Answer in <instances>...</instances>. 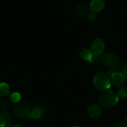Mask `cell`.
<instances>
[{
  "instance_id": "obj_17",
  "label": "cell",
  "mask_w": 127,
  "mask_h": 127,
  "mask_svg": "<svg viewBox=\"0 0 127 127\" xmlns=\"http://www.w3.org/2000/svg\"><path fill=\"white\" fill-rule=\"evenodd\" d=\"M87 19H88V20H89L91 22L95 21L96 19V14H95V13L93 12V11L89 13L88 15H87Z\"/></svg>"
},
{
  "instance_id": "obj_6",
  "label": "cell",
  "mask_w": 127,
  "mask_h": 127,
  "mask_svg": "<svg viewBox=\"0 0 127 127\" xmlns=\"http://www.w3.org/2000/svg\"><path fill=\"white\" fill-rule=\"evenodd\" d=\"M111 80V83H112L116 87H121L125 83V77L121 72L115 71L109 77Z\"/></svg>"
},
{
  "instance_id": "obj_10",
  "label": "cell",
  "mask_w": 127,
  "mask_h": 127,
  "mask_svg": "<svg viewBox=\"0 0 127 127\" xmlns=\"http://www.w3.org/2000/svg\"><path fill=\"white\" fill-rule=\"evenodd\" d=\"M45 115V109L41 106H37L31 111V117L33 119H41Z\"/></svg>"
},
{
  "instance_id": "obj_4",
  "label": "cell",
  "mask_w": 127,
  "mask_h": 127,
  "mask_svg": "<svg viewBox=\"0 0 127 127\" xmlns=\"http://www.w3.org/2000/svg\"><path fill=\"white\" fill-rule=\"evenodd\" d=\"M15 114L20 118H31V110L30 106L25 102L19 103L15 108Z\"/></svg>"
},
{
  "instance_id": "obj_21",
  "label": "cell",
  "mask_w": 127,
  "mask_h": 127,
  "mask_svg": "<svg viewBox=\"0 0 127 127\" xmlns=\"http://www.w3.org/2000/svg\"><path fill=\"white\" fill-rule=\"evenodd\" d=\"M13 127H21L20 126H19V125H16V126H13Z\"/></svg>"
},
{
  "instance_id": "obj_18",
  "label": "cell",
  "mask_w": 127,
  "mask_h": 127,
  "mask_svg": "<svg viewBox=\"0 0 127 127\" xmlns=\"http://www.w3.org/2000/svg\"><path fill=\"white\" fill-rule=\"evenodd\" d=\"M121 73L124 76V77L127 79V63H126L121 68Z\"/></svg>"
},
{
  "instance_id": "obj_13",
  "label": "cell",
  "mask_w": 127,
  "mask_h": 127,
  "mask_svg": "<svg viewBox=\"0 0 127 127\" xmlns=\"http://www.w3.org/2000/svg\"><path fill=\"white\" fill-rule=\"evenodd\" d=\"M9 92H10V88L8 85L5 83H0V96L5 97L9 94Z\"/></svg>"
},
{
  "instance_id": "obj_20",
  "label": "cell",
  "mask_w": 127,
  "mask_h": 127,
  "mask_svg": "<svg viewBox=\"0 0 127 127\" xmlns=\"http://www.w3.org/2000/svg\"><path fill=\"white\" fill-rule=\"evenodd\" d=\"M125 122H126V123L127 124V116L126 117V118H125Z\"/></svg>"
},
{
  "instance_id": "obj_16",
  "label": "cell",
  "mask_w": 127,
  "mask_h": 127,
  "mask_svg": "<svg viewBox=\"0 0 127 127\" xmlns=\"http://www.w3.org/2000/svg\"><path fill=\"white\" fill-rule=\"evenodd\" d=\"M10 98V100L13 103H18L21 99V95L17 92H13V93L11 94Z\"/></svg>"
},
{
  "instance_id": "obj_7",
  "label": "cell",
  "mask_w": 127,
  "mask_h": 127,
  "mask_svg": "<svg viewBox=\"0 0 127 127\" xmlns=\"http://www.w3.org/2000/svg\"><path fill=\"white\" fill-rule=\"evenodd\" d=\"M86 112L90 118H98L102 114V110L99 106L96 104H90L86 109Z\"/></svg>"
},
{
  "instance_id": "obj_9",
  "label": "cell",
  "mask_w": 127,
  "mask_h": 127,
  "mask_svg": "<svg viewBox=\"0 0 127 127\" xmlns=\"http://www.w3.org/2000/svg\"><path fill=\"white\" fill-rule=\"evenodd\" d=\"M105 6L104 0H92L90 2V9L95 13L100 12Z\"/></svg>"
},
{
  "instance_id": "obj_22",
  "label": "cell",
  "mask_w": 127,
  "mask_h": 127,
  "mask_svg": "<svg viewBox=\"0 0 127 127\" xmlns=\"http://www.w3.org/2000/svg\"></svg>"
},
{
  "instance_id": "obj_19",
  "label": "cell",
  "mask_w": 127,
  "mask_h": 127,
  "mask_svg": "<svg viewBox=\"0 0 127 127\" xmlns=\"http://www.w3.org/2000/svg\"><path fill=\"white\" fill-rule=\"evenodd\" d=\"M113 127H127V124L126 122L119 123V124H117L116 125H115Z\"/></svg>"
},
{
  "instance_id": "obj_1",
  "label": "cell",
  "mask_w": 127,
  "mask_h": 127,
  "mask_svg": "<svg viewBox=\"0 0 127 127\" xmlns=\"http://www.w3.org/2000/svg\"><path fill=\"white\" fill-rule=\"evenodd\" d=\"M102 62L108 68V75L110 77L112 74L118 71L121 67V60L118 55L115 53H106L102 57Z\"/></svg>"
},
{
  "instance_id": "obj_11",
  "label": "cell",
  "mask_w": 127,
  "mask_h": 127,
  "mask_svg": "<svg viewBox=\"0 0 127 127\" xmlns=\"http://www.w3.org/2000/svg\"><path fill=\"white\" fill-rule=\"evenodd\" d=\"M89 9L88 7L84 4H77L74 8V13L77 16H83L88 13Z\"/></svg>"
},
{
  "instance_id": "obj_8",
  "label": "cell",
  "mask_w": 127,
  "mask_h": 127,
  "mask_svg": "<svg viewBox=\"0 0 127 127\" xmlns=\"http://www.w3.org/2000/svg\"><path fill=\"white\" fill-rule=\"evenodd\" d=\"M12 122L11 115L6 111H0V127H8Z\"/></svg>"
},
{
  "instance_id": "obj_14",
  "label": "cell",
  "mask_w": 127,
  "mask_h": 127,
  "mask_svg": "<svg viewBox=\"0 0 127 127\" xmlns=\"http://www.w3.org/2000/svg\"><path fill=\"white\" fill-rule=\"evenodd\" d=\"M118 97L121 98V99H127V86H121L119 90L118 91L117 93Z\"/></svg>"
},
{
  "instance_id": "obj_3",
  "label": "cell",
  "mask_w": 127,
  "mask_h": 127,
  "mask_svg": "<svg viewBox=\"0 0 127 127\" xmlns=\"http://www.w3.org/2000/svg\"><path fill=\"white\" fill-rule=\"evenodd\" d=\"M94 86L100 91H106L111 86V80L107 74L100 72L95 75L93 78Z\"/></svg>"
},
{
  "instance_id": "obj_5",
  "label": "cell",
  "mask_w": 127,
  "mask_h": 127,
  "mask_svg": "<svg viewBox=\"0 0 127 127\" xmlns=\"http://www.w3.org/2000/svg\"><path fill=\"white\" fill-rule=\"evenodd\" d=\"M105 49V43L101 39H95L91 45V51L95 56H102Z\"/></svg>"
},
{
  "instance_id": "obj_2",
  "label": "cell",
  "mask_w": 127,
  "mask_h": 127,
  "mask_svg": "<svg viewBox=\"0 0 127 127\" xmlns=\"http://www.w3.org/2000/svg\"><path fill=\"white\" fill-rule=\"evenodd\" d=\"M118 96L113 91H104L99 97L100 105L105 109H111L114 107L118 102Z\"/></svg>"
},
{
  "instance_id": "obj_15",
  "label": "cell",
  "mask_w": 127,
  "mask_h": 127,
  "mask_svg": "<svg viewBox=\"0 0 127 127\" xmlns=\"http://www.w3.org/2000/svg\"><path fill=\"white\" fill-rule=\"evenodd\" d=\"M10 106V102L6 99H0V111H4Z\"/></svg>"
},
{
  "instance_id": "obj_12",
  "label": "cell",
  "mask_w": 127,
  "mask_h": 127,
  "mask_svg": "<svg viewBox=\"0 0 127 127\" xmlns=\"http://www.w3.org/2000/svg\"><path fill=\"white\" fill-rule=\"evenodd\" d=\"M80 57L83 60H86V61L89 62V63H91L92 60L94 57V54L91 50H89L88 48H83L80 52Z\"/></svg>"
}]
</instances>
